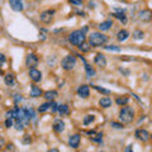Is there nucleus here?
Instances as JSON below:
<instances>
[{"instance_id":"5701e85b","label":"nucleus","mask_w":152,"mask_h":152,"mask_svg":"<svg viewBox=\"0 0 152 152\" xmlns=\"http://www.w3.org/2000/svg\"><path fill=\"white\" fill-rule=\"evenodd\" d=\"M113 17H115V18H118V19H120L123 22V23H126L127 22V18H126V14H124V12L122 10V12H119V13H114V14H111Z\"/></svg>"},{"instance_id":"9b49d317","label":"nucleus","mask_w":152,"mask_h":152,"mask_svg":"<svg viewBox=\"0 0 152 152\" xmlns=\"http://www.w3.org/2000/svg\"><path fill=\"white\" fill-rule=\"evenodd\" d=\"M9 4H10V7L14 12H22L24 8L22 0H9Z\"/></svg>"},{"instance_id":"4be33fe9","label":"nucleus","mask_w":152,"mask_h":152,"mask_svg":"<svg viewBox=\"0 0 152 152\" xmlns=\"http://www.w3.org/2000/svg\"><path fill=\"white\" fill-rule=\"evenodd\" d=\"M57 110H59V113L61 115H66V114H69V111H70L69 106L66 105V104H60L59 108H57Z\"/></svg>"},{"instance_id":"2eb2a0df","label":"nucleus","mask_w":152,"mask_h":152,"mask_svg":"<svg viewBox=\"0 0 152 152\" xmlns=\"http://www.w3.org/2000/svg\"><path fill=\"white\" fill-rule=\"evenodd\" d=\"M128 37H129V33H128V30H126V29H122V30H119V32L117 33V39L119 42H124Z\"/></svg>"},{"instance_id":"c85d7f7f","label":"nucleus","mask_w":152,"mask_h":152,"mask_svg":"<svg viewBox=\"0 0 152 152\" xmlns=\"http://www.w3.org/2000/svg\"><path fill=\"white\" fill-rule=\"evenodd\" d=\"M94 120H95V117H94V115H86V117L84 118V124L88 126V124H90L91 122H94Z\"/></svg>"},{"instance_id":"cd10ccee","label":"nucleus","mask_w":152,"mask_h":152,"mask_svg":"<svg viewBox=\"0 0 152 152\" xmlns=\"http://www.w3.org/2000/svg\"><path fill=\"white\" fill-rule=\"evenodd\" d=\"M143 37H145V33L142 30H135L133 32V38L135 39H142Z\"/></svg>"},{"instance_id":"b1692460","label":"nucleus","mask_w":152,"mask_h":152,"mask_svg":"<svg viewBox=\"0 0 152 152\" xmlns=\"http://www.w3.org/2000/svg\"><path fill=\"white\" fill-rule=\"evenodd\" d=\"M85 70H86V75L88 77H93L94 75H95V70H94L93 67H90L88 64H85Z\"/></svg>"},{"instance_id":"f3484780","label":"nucleus","mask_w":152,"mask_h":152,"mask_svg":"<svg viewBox=\"0 0 152 152\" xmlns=\"http://www.w3.org/2000/svg\"><path fill=\"white\" fill-rule=\"evenodd\" d=\"M99 105L101 106V108H109V106L111 105V99L108 96L101 98V99L99 100Z\"/></svg>"},{"instance_id":"dca6fc26","label":"nucleus","mask_w":152,"mask_h":152,"mask_svg":"<svg viewBox=\"0 0 152 152\" xmlns=\"http://www.w3.org/2000/svg\"><path fill=\"white\" fill-rule=\"evenodd\" d=\"M88 133H89V136H90V138H91L94 142H101L103 133H100V132H94V131L88 132Z\"/></svg>"},{"instance_id":"412c9836","label":"nucleus","mask_w":152,"mask_h":152,"mask_svg":"<svg viewBox=\"0 0 152 152\" xmlns=\"http://www.w3.org/2000/svg\"><path fill=\"white\" fill-rule=\"evenodd\" d=\"M4 81H5L7 85H9V86H12V85H14L15 83V77L13 74H7L5 76H4Z\"/></svg>"},{"instance_id":"7ed1b4c3","label":"nucleus","mask_w":152,"mask_h":152,"mask_svg":"<svg viewBox=\"0 0 152 152\" xmlns=\"http://www.w3.org/2000/svg\"><path fill=\"white\" fill-rule=\"evenodd\" d=\"M133 119H135V110H133L131 106L124 105V108H122L119 111V120L122 123L128 124V123H131Z\"/></svg>"},{"instance_id":"473e14b6","label":"nucleus","mask_w":152,"mask_h":152,"mask_svg":"<svg viewBox=\"0 0 152 152\" xmlns=\"http://www.w3.org/2000/svg\"><path fill=\"white\" fill-rule=\"evenodd\" d=\"M57 108H59V104H56L55 101L50 103V109H51L52 113H55V111H57Z\"/></svg>"},{"instance_id":"37998d69","label":"nucleus","mask_w":152,"mask_h":152,"mask_svg":"<svg viewBox=\"0 0 152 152\" xmlns=\"http://www.w3.org/2000/svg\"><path fill=\"white\" fill-rule=\"evenodd\" d=\"M1 74H3V71H1V70H0V75H1Z\"/></svg>"},{"instance_id":"423d86ee","label":"nucleus","mask_w":152,"mask_h":152,"mask_svg":"<svg viewBox=\"0 0 152 152\" xmlns=\"http://www.w3.org/2000/svg\"><path fill=\"white\" fill-rule=\"evenodd\" d=\"M29 77L34 83H39L42 80V72L37 69H29Z\"/></svg>"},{"instance_id":"c756f323","label":"nucleus","mask_w":152,"mask_h":152,"mask_svg":"<svg viewBox=\"0 0 152 152\" xmlns=\"http://www.w3.org/2000/svg\"><path fill=\"white\" fill-rule=\"evenodd\" d=\"M23 128H24V123L22 122V120H17L15 122V129L17 131H23Z\"/></svg>"},{"instance_id":"a878e982","label":"nucleus","mask_w":152,"mask_h":152,"mask_svg":"<svg viewBox=\"0 0 152 152\" xmlns=\"http://www.w3.org/2000/svg\"><path fill=\"white\" fill-rule=\"evenodd\" d=\"M91 86L95 89V90H98L99 93H103V94H105V95H108V94H110V90H108V89H104V88H100V86H98V85H91Z\"/></svg>"},{"instance_id":"58836bf2","label":"nucleus","mask_w":152,"mask_h":152,"mask_svg":"<svg viewBox=\"0 0 152 152\" xmlns=\"http://www.w3.org/2000/svg\"><path fill=\"white\" fill-rule=\"evenodd\" d=\"M8 151H14V145H13V143H9L8 145Z\"/></svg>"},{"instance_id":"9d476101","label":"nucleus","mask_w":152,"mask_h":152,"mask_svg":"<svg viewBox=\"0 0 152 152\" xmlns=\"http://www.w3.org/2000/svg\"><path fill=\"white\" fill-rule=\"evenodd\" d=\"M89 94H90V89H89L88 85H81V86H79V89H77V95L80 98L86 99V98L89 96Z\"/></svg>"},{"instance_id":"f03ea898","label":"nucleus","mask_w":152,"mask_h":152,"mask_svg":"<svg viewBox=\"0 0 152 152\" xmlns=\"http://www.w3.org/2000/svg\"><path fill=\"white\" fill-rule=\"evenodd\" d=\"M106 41H108V37L100 32H94L89 35V46L91 47H100L105 44Z\"/></svg>"},{"instance_id":"a19ab883","label":"nucleus","mask_w":152,"mask_h":152,"mask_svg":"<svg viewBox=\"0 0 152 152\" xmlns=\"http://www.w3.org/2000/svg\"><path fill=\"white\" fill-rule=\"evenodd\" d=\"M126 152H133V148H132V146H127V148H126Z\"/></svg>"},{"instance_id":"f8f14e48","label":"nucleus","mask_w":152,"mask_h":152,"mask_svg":"<svg viewBox=\"0 0 152 152\" xmlns=\"http://www.w3.org/2000/svg\"><path fill=\"white\" fill-rule=\"evenodd\" d=\"M53 131L56 133H61L65 131V122L61 119H56L55 122H53Z\"/></svg>"},{"instance_id":"6e6552de","label":"nucleus","mask_w":152,"mask_h":152,"mask_svg":"<svg viewBox=\"0 0 152 152\" xmlns=\"http://www.w3.org/2000/svg\"><path fill=\"white\" fill-rule=\"evenodd\" d=\"M151 18H152V13L148 9H145V10H141L138 13V19L141 22H150Z\"/></svg>"},{"instance_id":"393cba45","label":"nucleus","mask_w":152,"mask_h":152,"mask_svg":"<svg viewBox=\"0 0 152 152\" xmlns=\"http://www.w3.org/2000/svg\"><path fill=\"white\" fill-rule=\"evenodd\" d=\"M128 100H129L128 96H122V98H118L115 101H117L118 105H127L128 104Z\"/></svg>"},{"instance_id":"39448f33","label":"nucleus","mask_w":152,"mask_h":152,"mask_svg":"<svg viewBox=\"0 0 152 152\" xmlns=\"http://www.w3.org/2000/svg\"><path fill=\"white\" fill-rule=\"evenodd\" d=\"M25 65L29 69H35V66L38 65V57L34 53H28L25 57Z\"/></svg>"},{"instance_id":"2f4dec72","label":"nucleus","mask_w":152,"mask_h":152,"mask_svg":"<svg viewBox=\"0 0 152 152\" xmlns=\"http://www.w3.org/2000/svg\"><path fill=\"white\" fill-rule=\"evenodd\" d=\"M79 48H80V50H81V51H84V52H88L89 50H90V46H89V44H86V43L84 42L83 44H80Z\"/></svg>"},{"instance_id":"4c0bfd02","label":"nucleus","mask_w":152,"mask_h":152,"mask_svg":"<svg viewBox=\"0 0 152 152\" xmlns=\"http://www.w3.org/2000/svg\"><path fill=\"white\" fill-rule=\"evenodd\" d=\"M4 62H5V56H4L3 53H0V66H1Z\"/></svg>"},{"instance_id":"6ab92c4d","label":"nucleus","mask_w":152,"mask_h":152,"mask_svg":"<svg viewBox=\"0 0 152 152\" xmlns=\"http://www.w3.org/2000/svg\"><path fill=\"white\" fill-rule=\"evenodd\" d=\"M57 95H59V94H57V91H56V90H48V91L44 93V98H46L47 100H50V101L55 100Z\"/></svg>"},{"instance_id":"f257e3e1","label":"nucleus","mask_w":152,"mask_h":152,"mask_svg":"<svg viewBox=\"0 0 152 152\" xmlns=\"http://www.w3.org/2000/svg\"><path fill=\"white\" fill-rule=\"evenodd\" d=\"M88 30V28L85 27V28L81 30V29H77V30H74L72 33L69 35V41L71 42V44H74V46H80V44H83L85 42V39H86V35H85V32Z\"/></svg>"},{"instance_id":"20e7f679","label":"nucleus","mask_w":152,"mask_h":152,"mask_svg":"<svg viewBox=\"0 0 152 152\" xmlns=\"http://www.w3.org/2000/svg\"><path fill=\"white\" fill-rule=\"evenodd\" d=\"M61 66H62V69L64 70H72L75 66H76V59L74 56H66L64 60L61 61Z\"/></svg>"},{"instance_id":"0eeeda50","label":"nucleus","mask_w":152,"mask_h":152,"mask_svg":"<svg viewBox=\"0 0 152 152\" xmlns=\"http://www.w3.org/2000/svg\"><path fill=\"white\" fill-rule=\"evenodd\" d=\"M136 137L142 142H147V141H150L151 136H150V133L147 132L146 129H137L136 131Z\"/></svg>"},{"instance_id":"e433bc0d","label":"nucleus","mask_w":152,"mask_h":152,"mask_svg":"<svg viewBox=\"0 0 152 152\" xmlns=\"http://www.w3.org/2000/svg\"><path fill=\"white\" fill-rule=\"evenodd\" d=\"M30 142H32V140H30L29 136H25V137L23 138V143H30Z\"/></svg>"},{"instance_id":"f704fd0d","label":"nucleus","mask_w":152,"mask_h":152,"mask_svg":"<svg viewBox=\"0 0 152 152\" xmlns=\"http://www.w3.org/2000/svg\"><path fill=\"white\" fill-rule=\"evenodd\" d=\"M111 127H114V128H117V129H122L123 128V124L117 123V122H111Z\"/></svg>"},{"instance_id":"c03bdc74","label":"nucleus","mask_w":152,"mask_h":152,"mask_svg":"<svg viewBox=\"0 0 152 152\" xmlns=\"http://www.w3.org/2000/svg\"><path fill=\"white\" fill-rule=\"evenodd\" d=\"M0 99H1V96H0Z\"/></svg>"},{"instance_id":"aec40b11","label":"nucleus","mask_w":152,"mask_h":152,"mask_svg":"<svg viewBox=\"0 0 152 152\" xmlns=\"http://www.w3.org/2000/svg\"><path fill=\"white\" fill-rule=\"evenodd\" d=\"M111 25H113V22L111 20H105V22H101V23L99 24V29L101 30H108L111 28Z\"/></svg>"},{"instance_id":"79ce46f5","label":"nucleus","mask_w":152,"mask_h":152,"mask_svg":"<svg viewBox=\"0 0 152 152\" xmlns=\"http://www.w3.org/2000/svg\"><path fill=\"white\" fill-rule=\"evenodd\" d=\"M47 152H60V150L59 148H51V150H48Z\"/></svg>"},{"instance_id":"ea45409f","label":"nucleus","mask_w":152,"mask_h":152,"mask_svg":"<svg viewBox=\"0 0 152 152\" xmlns=\"http://www.w3.org/2000/svg\"><path fill=\"white\" fill-rule=\"evenodd\" d=\"M4 143H5V141H4V138L3 137H0V150L3 148V146H4Z\"/></svg>"},{"instance_id":"4468645a","label":"nucleus","mask_w":152,"mask_h":152,"mask_svg":"<svg viewBox=\"0 0 152 152\" xmlns=\"http://www.w3.org/2000/svg\"><path fill=\"white\" fill-rule=\"evenodd\" d=\"M80 135H72L70 138H69V145L70 147H72V148H77L79 145H80Z\"/></svg>"},{"instance_id":"c9c22d12","label":"nucleus","mask_w":152,"mask_h":152,"mask_svg":"<svg viewBox=\"0 0 152 152\" xmlns=\"http://www.w3.org/2000/svg\"><path fill=\"white\" fill-rule=\"evenodd\" d=\"M5 126H7V128H10V127L13 126V119H12V118H7V120H5Z\"/></svg>"},{"instance_id":"bb28decb","label":"nucleus","mask_w":152,"mask_h":152,"mask_svg":"<svg viewBox=\"0 0 152 152\" xmlns=\"http://www.w3.org/2000/svg\"><path fill=\"white\" fill-rule=\"evenodd\" d=\"M48 109H50V103H43V104H41V106L38 108V111L39 113H44V111H47Z\"/></svg>"},{"instance_id":"1a4fd4ad","label":"nucleus","mask_w":152,"mask_h":152,"mask_svg":"<svg viewBox=\"0 0 152 152\" xmlns=\"http://www.w3.org/2000/svg\"><path fill=\"white\" fill-rule=\"evenodd\" d=\"M53 14H55V10H46L41 13V20L43 22V23H51L52 18H53Z\"/></svg>"},{"instance_id":"7c9ffc66","label":"nucleus","mask_w":152,"mask_h":152,"mask_svg":"<svg viewBox=\"0 0 152 152\" xmlns=\"http://www.w3.org/2000/svg\"><path fill=\"white\" fill-rule=\"evenodd\" d=\"M104 48L106 51H115V52L120 51V47H117V46H104Z\"/></svg>"},{"instance_id":"72a5a7b5","label":"nucleus","mask_w":152,"mask_h":152,"mask_svg":"<svg viewBox=\"0 0 152 152\" xmlns=\"http://www.w3.org/2000/svg\"><path fill=\"white\" fill-rule=\"evenodd\" d=\"M69 1L72 4V5H76V7H81L83 5V0H69Z\"/></svg>"},{"instance_id":"ddd939ff","label":"nucleus","mask_w":152,"mask_h":152,"mask_svg":"<svg viewBox=\"0 0 152 152\" xmlns=\"http://www.w3.org/2000/svg\"><path fill=\"white\" fill-rule=\"evenodd\" d=\"M94 62H95L96 66H100V67H105L106 66V59H105L104 55H101V53H98V55L95 56Z\"/></svg>"},{"instance_id":"a211bd4d","label":"nucleus","mask_w":152,"mask_h":152,"mask_svg":"<svg viewBox=\"0 0 152 152\" xmlns=\"http://www.w3.org/2000/svg\"><path fill=\"white\" fill-rule=\"evenodd\" d=\"M41 95H42V90L38 86L33 85V86L30 88V96H32V98H38V96H41Z\"/></svg>"}]
</instances>
